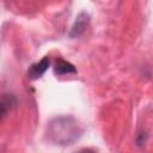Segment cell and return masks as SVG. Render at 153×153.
I'll return each instance as SVG.
<instances>
[{"mask_svg": "<svg viewBox=\"0 0 153 153\" xmlns=\"http://www.w3.org/2000/svg\"><path fill=\"white\" fill-rule=\"evenodd\" d=\"M54 72H55L56 75H66V74H74V73H76V69H75V67L72 63H69V62H67V61H65L62 59H59L55 62Z\"/></svg>", "mask_w": 153, "mask_h": 153, "instance_id": "277c9868", "label": "cell"}, {"mask_svg": "<svg viewBox=\"0 0 153 153\" xmlns=\"http://www.w3.org/2000/svg\"><path fill=\"white\" fill-rule=\"evenodd\" d=\"M7 111H8V102L0 100V121L5 117V115H6Z\"/></svg>", "mask_w": 153, "mask_h": 153, "instance_id": "5b68a950", "label": "cell"}, {"mask_svg": "<svg viewBox=\"0 0 153 153\" xmlns=\"http://www.w3.org/2000/svg\"><path fill=\"white\" fill-rule=\"evenodd\" d=\"M88 23H90V16L87 13H85V12H81L76 17V19L74 22V24H73V26L71 29L69 36L71 37H79L80 35H82V32L88 26Z\"/></svg>", "mask_w": 153, "mask_h": 153, "instance_id": "7a4b0ae2", "label": "cell"}, {"mask_svg": "<svg viewBox=\"0 0 153 153\" xmlns=\"http://www.w3.org/2000/svg\"><path fill=\"white\" fill-rule=\"evenodd\" d=\"M81 135L79 123L71 116L56 117L47 127V136L54 145H73Z\"/></svg>", "mask_w": 153, "mask_h": 153, "instance_id": "6da1fadb", "label": "cell"}, {"mask_svg": "<svg viewBox=\"0 0 153 153\" xmlns=\"http://www.w3.org/2000/svg\"><path fill=\"white\" fill-rule=\"evenodd\" d=\"M49 65H50L49 57L44 56L39 62H36V63L30 66V68L27 71V75L30 76V79H38L47 72Z\"/></svg>", "mask_w": 153, "mask_h": 153, "instance_id": "3957f363", "label": "cell"}]
</instances>
